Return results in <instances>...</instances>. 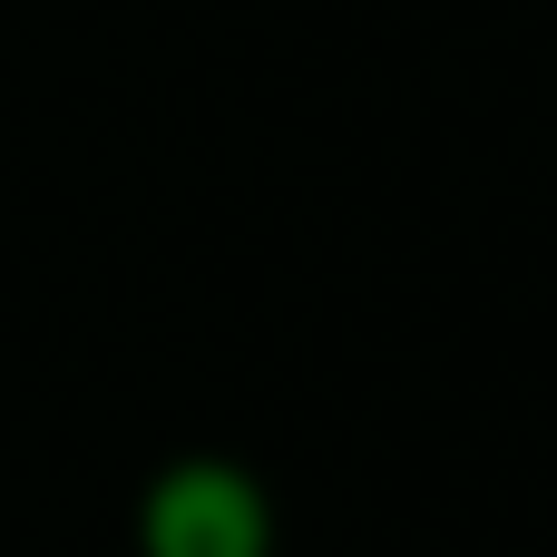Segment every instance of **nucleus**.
I'll return each mask as SVG.
<instances>
[{"label": "nucleus", "mask_w": 557, "mask_h": 557, "mask_svg": "<svg viewBox=\"0 0 557 557\" xmlns=\"http://www.w3.org/2000/svg\"><path fill=\"white\" fill-rule=\"evenodd\" d=\"M137 557H274L284 548V509L264 490L255 460L235 450H176L147 470L137 519H127Z\"/></svg>", "instance_id": "1"}]
</instances>
